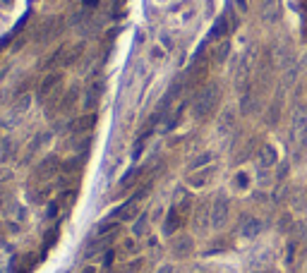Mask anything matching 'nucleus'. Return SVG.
<instances>
[{
    "mask_svg": "<svg viewBox=\"0 0 307 273\" xmlns=\"http://www.w3.org/2000/svg\"><path fill=\"white\" fill-rule=\"evenodd\" d=\"M219 96H221L219 84H206V86L197 94L195 103H192V115H195L197 120L209 117V115H211V110L216 108V103H219Z\"/></svg>",
    "mask_w": 307,
    "mask_h": 273,
    "instance_id": "f257e3e1",
    "label": "nucleus"
},
{
    "mask_svg": "<svg viewBox=\"0 0 307 273\" xmlns=\"http://www.w3.org/2000/svg\"><path fill=\"white\" fill-rule=\"evenodd\" d=\"M290 136H293V141H298L300 149H305L307 146V108L305 106H300V108L295 110V115H293Z\"/></svg>",
    "mask_w": 307,
    "mask_h": 273,
    "instance_id": "f03ea898",
    "label": "nucleus"
},
{
    "mask_svg": "<svg viewBox=\"0 0 307 273\" xmlns=\"http://www.w3.org/2000/svg\"><path fill=\"white\" fill-rule=\"evenodd\" d=\"M228 214H230V204H228V196L225 194H219L216 196V201H214V206H211V225L214 228H224L225 220H228Z\"/></svg>",
    "mask_w": 307,
    "mask_h": 273,
    "instance_id": "7ed1b4c3",
    "label": "nucleus"
},
{
    "mask_svg": "<svg viewBox=\"0 0 307 273\" xmlns=\"http://www.w3.org/2000/svg\"><path fill=\"white\" fill-rule=\"evenodd\" d=\"M58 165H60L58 156H46V158L39 163V168L34 170V177H36L39 182H46L48 177H53L58 173Z\"/></svg>",
    "mask_w": 307,
    "mask_h": 273,
    "instance_id": "20e7f679",
    "label": "nucleus"
},
{
    "mask_svg": "<svg viewBox=\"0 0 307 273\" xmlns=\"http://www.w3.org/2000/svg\"><path fill=\"white\" fill-rule=\"evenodd\" d=\"M60 82H62V77H60L58 72L48 75V77L41 82L39 91H36V98H39V103H46V101H48V96H53V91L60 86Z\"/></svg>",
    "mask_w": 307,
    "mask_h": 273,
    "instance_id": "39448f33",
    "label": "nucleus"
},
{
    "mask_svg": "<svg viewBox=\"0 0 307 273\" xmlns=\"http://www.w3.org/2000/svg\"><path fill=\"white\" fill-rule=\"evenodd\" d=\"M101 91H103V84H101V82L91 84V86L86 89V96H84V108H86V110L94 108V106L99 103V98H101Z\"/></svg>",
    "mask_w": 307,
    "mask_h": 273,
    "instance_id": "423d86ee",
    "label": "nucleus"
},
{
    "mask_svg": "<svg viewBox=\"0 0 307 273\" xmlns=\"http://www.w3.org/2000/svg\"><path fill=\"white\" fill-rule=\"evenodd\" d=\"M173 254H175V256H187V254H192V240H190L187 235L175 237V240H173Z\"/></svg>",
    "mask_w": 307,
    "mask_h": 273,
    "instance_id": "0eeeda50",
    "label": "nucleus"
},
{
    "mask_svg": "<svg viewBox=\"0 0 307 273\" xmlns=\"http://www.w3.org/2000/svg\"><path fill=\"white\" fill-rule=\"evenodd\" d=\"M135 214H137V201H135V199L125 201L123 206H118V209L113 211V216H118L120 220H130V218H135Z\"/></svg>",
    "mask_w": 307,
    "mask_h": 273,
    "instance_id": "6e6552de",
    "label": "nucleus"
},
{
    "mask_svg": "<svg viewBox=\"0 0 307 273\" xmlns=\"http://www.w3.org/2000/svg\"><path fill=\"white\" fill-rule=\"evenodd\" d=\"M259 230H262V223L257 218H252V216H247V218L243 220V225H240V235H245V237L259 235Z\"/></svg>",
    "mask_w": 307,
    "mask_h": 273,
    "instance_id": "1a4fd4ad",
    "label": "nucleus"
},
{
    "mask_svg": "<svg viewBox=\"0 0 307 273\" xmlns=\"http://www.w3.org/2000/svg\"><path fill=\"white\" fill-rule=\"evenodd\" d=\"M140 173H142L140 168H130V170H127V173L123 175V180L118 182V192H125V190H130V187H132V185L137 182V177H140Z\"/></svg>",
    "mask_w": 307,
    "mask_h": 273,
    "instance_id": "9d476101",
    "label": "nucleus"
},
{
    "mask_svg": "<svg viewBox=\"0 0 307 273\" xmlns=\"http://www.w3.org/2000/svg\"><path fill=\"white\" fill-rule=\"evenodd\" d=\"M96 125V115H86V117H82V120H77V122H72V132L75 135H80V132H89L91 127Z\"/></svg>",
    "mask_w": 307,
    "mask_h": 273,
    "instance_id": "9b49d317",
    "label": "nucleus"
},
{
    "mask_svg": "<svg viewBox=\"0 0 307 273\" xmlns=\"http://www.w3.org/2000/svg\"><path fill=\"white\" fill-rule=\"evenodd\" d=\"M276 163V149L274 146H262L259 151V165L262 168H269V165Z\"/></svg>",
    "mask_w": 307,
    "mask_h": 273,
    "instance_id": "f8f14e48",
    "label": "nucleus"
},
{
    "mask_svg": "<svg viewBox=\"0 0 307 273\" xmlns=\"http://www.w3.org/2000/svg\"><path fill=\"white\" fill-rule=\"evenodd\" d=\"M178 225H180V214H178V209L173 206V209L168 211V220H166V225H164V233H166V235H173V233L178 230Z\"/></svg>",
    "mask_w": 307,
    "mask_h": 273,
    "instance_id": "ddd939ff",
    "label": "nucleus"
},
{
    "mask_svg": "<svg viewBox=\"0 0 307 273\" xmlns=\"http://www.w3.org/2000/svg\"><path fill=\"white\" fill-rule=\"evenodd\" d=\"M75 101H77V89H70L67 94H65V98H62V103L58 106V113H67V110L75 106Z\"/></svg>",
    "mask_w": 307,
    "mask_h": 273,
    "instance_id": "4468645a",
    "label": "nucleus"
},
{
    "mask_svg": "<svg viewBox=\"0 0 307 273\" xmlns=\"http://www.w3.org/2000/svg\"><path fill=\"white\" fill-rule=\"evenodd\" d=\"M111 233H118V223H115V220L99 223V225L94 228V235H111Z\"/></svg>",
    "mask_w": 307,
    "mask_h": 273,
    "instance_id": "2eb2a0df",
    "label": "nucleus"
},
{
    "mask_svg": "<svg viewBox=\"0 0 307 273\" xmlns=\"http://www.w3.org/2000/svg\"><path fill=\"white\" fill-rule=\"evenodd\" d=\"M82 51H84V43H77V46L67 48V53H65V65H75V62L80 60Z\"/></svg>",
    "mask_w": 307,
    "mask_h": 273,
    "instance_id": "dca6fc26",
    "label": "nucleus"
},
{
    "mask_svg": "<svg viewBox=\"0 0 307 273\" xmlns=\"http://www.w3.org/2000/svg\"><path fill=\"white\" fill-rule=\"evenodd\" d=\"M276 58H279L281 67H290V65H293V53H290V51H286V48H279Z\"/></svg>",
    "mask_w": 307,
    "mask_h": 273,
    "instance_id": "f3484780",
    "label": "nucleus"
},
{
    "mask_svg": "<svg viewBox=\"0 0 307 273\" xmlns=\"http://www.w3.org/2000/svg\"><path fill=\"white\" fill-rule=\"evenodd\" d=\"M41 144H43V136H34V141L29 144V149H27V154H24V161H31V156L41 149Z\"/></svg>",
    "mask_w": 307,
    "mask_h": 273,
    "instance_id": "a211bd4d",
    "label": "nucleus"
},
{
    "mask_svg": "<svg viewBox=\"0 0 307 273\" xmlns=\"http://www.w3.org/2000/svg\"><path fill=\"white\" fill-rule=\"evenodd\" d=\"M230 127H233V113H225L224 122H221V132H228Z\"/></svg>",
    "mask_w": 307,
    "mask_h": 273,
    "instance_id": "6ab92c4d",
    "label": "nucleus"
},
{
    "mask_svg": "<svg viewBox=\"0 0 307 273\" xmlns=\"http://www.w3.org/2000/svg\"><path fill=\"white\" fill-rule=\"evenodd\" d=\"M58 211H60V204H58V201H51V204H48V211H46V218H56Z\"/></svg>",
    "mask_w": 307,
    "mask_h": 273,
    "instance_id": "aec40b11",
    "label": "nucleus"
},
{
    "mask_svg": "<svg viewBox=\"0 0 307 273\" xmlns=\"http://www.w3.org/2000/svg\"><path fill=\"white\" fill-rule=\"evenodd\" d=\"M144 225H146V216H140L137 225H135V235H142V233H144Z\"/></svg>",
    "mask_w": 307,
    "mask_h": 273,
    "instance_id": "412c9836",
    "label": "nucleus"
},
{
    "mask_svg": "<svg viewBox=\"0 0 307 273\" xmlns=\"http://www.w3.org/2000/svg\"><path fill=\"white\" fill-rule=\"evenodd\" d=\"M211 161V154H204V156H199L195 163H192V168H199V165H204V163H209Z\"/></svg>",
    "mask_w": 307,
    "mask_h": 273,
    "instance_id": "4be33fe9",
    "label": "nucleus"
},
{
    "mask_svg": "<svg viewBox=\"0 0 307 273\" xmlns=\"http://www.w3.org/2000/svg\"><path fill=\"white\" fill-rule=\"evenodd\" d=\"M225 55H228V43H224V46L216 51V60L221 62V60H225Z\"/></svg>",
    "mask_w": 307,
    "mask_h": 273,
    "instance_id": "5701e85b",
    "label": "nucleus"
},
{
    "mask_svg": "<svg viewBox=\"0 0 307 273\" xmlns=\"http://www.w3.org/2000/svg\"><path fill=\"white\" fill-rule=\"evenodd\" d=\"M84 7L91 10V7H99V0H84Z\"/></svg>",
    "mask_w": 307,
    "mask_h": 273,
    "instance_id": "b1692460",
    "label": "nucleus"
},
{
    "mask_svg": "<svg viewBox=\"0 0 307 273\" xmlns=\"http://www.w3.org/2000/svg\"><path fill=\"white\" fill-rule=\"evenodd\" d=\"M238 185H240V187H245V185H247V180H245V175H238Z\"/></svg>",
    "mask_w": 307,
    "mask_h": 273,
    "instance_id": "393cba45",
    "label": "nucleus"
},
{
    "mask_svg": "<svg viewBox=\"0 0 307 273\" xmlns=\"http://www.w3.org/2000/svg\"><path fill=\"white\" fill-rule=\"evenodd\" d=\"M235 2H238V7H240V10H245V7H247V5H245V0H235Z\"/></svg>",
    "mask_w": 307,
    "mask_h": 273,
    "instance_id": "a878e982",
    "label": "nucleus"
},
{
    "mask_svg": "<svg viewBox=\"0 0 307 273\" xmlns=\"http://www.w3.org/2000/svg\"><path fill=\"white\" fill-rule=\"evenodd\" d=\"M159 273H173V269H170V266H164V269H161Z\"/></svg>",
    "mask_w": 307,
    "mask_h": 273,
    "instance_id": "bb28decb",
    "label": "nucleus"
},
{
    "mask_svg": "<svg viewBox=\"0 0 307 273\" xmlns=\"http://www.w3.org/2000/svg\"><path fill=\"white\" fill-rule=\"evenodd\" d=\"M82 273H96V269H84Z\"/></svg>",
    "mask_w": 307,
    "mask_h": 273,
    "instance_id": "cd10ccee",
    "label": "nucleus"
}]
</instances>
